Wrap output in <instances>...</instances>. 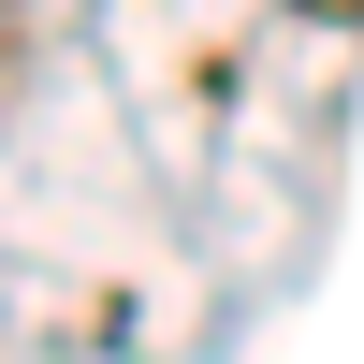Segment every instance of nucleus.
Returning <instances> with one entry per match:
<instances>
[{
	"mask_svg": "<svg viewBox=\"0 0 364 364\" xmlns=\"http://www.w3.org/2000/svg\"><path fill=\"white\" fill-rule=\"evenodd\" d=\"M291 15H321V29H350V15H364V0H291Z\"/></svg>",
	"mask_w": 364,
	"mask_h": 364,
	"instance_id": "nucleus-1",
	"label": "nucleus"
}]
</instances>
